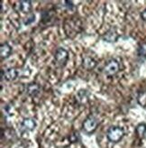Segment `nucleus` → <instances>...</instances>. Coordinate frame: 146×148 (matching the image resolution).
<instances>
[{"mask_svg":"<svg viewBox=\"0 0 146 148\" xmlns=\"http://www.w3.org/2000/svg\"><path fill=\"white\" fill-rule=\"evenodd\" d=\"M125 136V131L120 127H111L106 132V137L112 143H118Z\"/></svg>","mask_w":146,"mask_h":148,"instance_id":"1","label":"nucleus"},{"mask_svg":"<svg viewBox=\"0 0 146 148\" xmlns=\"http://www.w3.org/2000/svg\"><path fill=\"white\" fill-rule=\"evenodd\" d=\"M104 73L105 75L108 77H112L115 76V74H117L120 71V64L119 62L115 59H111L109 60L104 67Z\"/></svg>","mask_w":146,"mask_h":148,"instance_id":"2","label":"nucleus"},{"mask_svg":"<svg viewBox=\"0 0 146 148\" xmlns=\"http://www.w3.org/2000/svg\"><path fill=\"white\" fill-rule=\"evenodd\" d=\"M54 60L58 66L63 67L69 60V53L63 48H58L54 54Z\"/></svg>","mask_w":146,"mask_h":148,"instance_id":"3","label":"nucleus"},{"mask_svg":"<svg viewBox=\"0 0 146 148\" xmlns=\"http://www.w3.org/2000/svg\"><path fill=\"white\" fill-rule=\"evenodd\" d=\"M98 125V121L97 118L94 116H87L85 119V121L83 122L82 128L87 134H91V133L96 131Z\"/></svg>","mask_w":146,"mask_h":148,"instance_id":"4","label":"nucleus"},{"mask_svg":"<svg viewBox=\"0 0 146 148\" xmlns=\"http://www.w3.org/2000/svg\"><path fill=\"white\" fill-rule=\"evenodd\" d=\"M19 75V72L16 68H7L5 70L1 71V77L2 79L11 81L16 79Z\"/></svg>","mask_w":146,"mask_h":148,"instance_id":"5","label":"nucleus"},{"mask_svg":"<svg viewBox=\"0 0 146 148\" xmlns=\"http://www.w3.org/2000/svg\"><path fill=\"white\" fill-rule=\"evenodd\" d=\"M36 127V122L33 118H25L21 123V129L22 131L28 132V131H33Z\"/></svg>","mask_w":146,"mask_h":148,"instance_id":"6","label":"nucleus"},{"mask_svg":"<svg viewBox=\"0 0 146 148\" xmlns=\"http://www.w3.org/2000/svg\"><path fill=\"white\" fill-rule=\"evenodd\" d=\"M41 91V88L39 86V84L35 83V82H32L29 83L26 86V93L31 96V97H36Z\"/></svg>","mask_w":146,"mask_h":148,"instance_id":"7","label":"nucleus"},{"mask_svg":"<svg viewBox=\"0 0 146 148\" xmlns=\"http://www.w3.org/2000/svg\"><path fill=\"white\" fill-rule=\"evenodd\" d=\"M82 66L86 70H93L97 66V61L91 56H85L82 60Z\"/></svg>","mask_w":146,"mask_h":148,"instance_id":"8","label":"nucleus"},{"mask_svg":"<svg viewBox=\"0 0 146 148\" xmlns=\"http://www.w3.org/2000/svg\"><path fill=\"white\" fill-rule=\"evenodd\" d=\"M32 9V2L31 1H20L18 5H16V10L23 14H28Z\"/></svg>","mask_w":146,"mask_h":148,"instance_id":"9","label":"nucleus"},{"mask_svg":"<svg viewBox=\"0 0 146 148\" xmlns=\"http://www.w3.org/2000/svg\"><path fill=\"white\" fill-rule=\"evenodd\" d=\"M89 93L86 90H78V92L76 95L77 101L80 103V104H85V103H87L89 101Z\"/></svg>","mask_w":146,"mask_h":148,"instance_id":"10","label":"nucleus"},{"mask_svg":"<svg viewBox=\"0 0 146 148\" xmlns=\"http://www.w3.org/2000/svg\"><path fill=\"white\" fill-rule=\"evenodd\" d=\"M12 53V47L7 42L2 43L0 47V54H1V59L8 58Z\"/></svg>","mask_w":146,"mask_h":148,"instance_id":"11","label":"nucleus"},{"mask_svg":"<svg viewBox=\"0 0 146 148\" xmlns=\"http://www.w3.org/2000/svg\"><path fill=\"white\" fill-rule=\"evenodd\" d=\"M117 38H118V34L113 28L110 29V30H108L104 35V39L106 41H107L108 42H115L116 40H117Z\"/></svg>","mask_w":146,"mask_h":148,"instance_id":"12","label":"nucleus"},{"mask_svg":"<svg viewBox=\"0 0 146 148\" xmlns=\"http://www.w3.org/2000/svg\"><path fill=\"white\" fill-rule=\"evenodd\" d=\"M136 134L139 136V137H143L146 135V124L141 123L136 127Z\"/></svg>","mask_w":146,"mask_h":148,"instance_id":"13","label":"nucleus"},{"mask_svg":"<svg viewBox=\"0 0 146 148\" xmlns=\"http://www.w3.org/2000/svg\"><path fill=\"white\" fill-rule=\"evenodd\" d=\"M137 101L142 107H146V91H141L138 94Z\"/></svg>","mask_w":146,"mask_h":148,"instance_id":"14","label":"nucleus"},{"mask_svg":"<svg viewBox=\"0 0 146 148\" xmlns=\"http://www.w3.org/2000/svg\"><path fill=\"white\" fill-rule=\"evenodd\" d=\"M137 53H138V55L141 56V57L146 56V42L140 44V46L138 47Z\"/></svg>","mask_w":146,"mask_h":148,"instance_id":"15","label":"nucleus"},{"mask_svg":"<svg viewBox=\"0 0 146 148\" xmlns=\"http://www.w3.org/2000/svg\"><path fill=\"white\" fill-rule=\"evenodd\" d=\"M141 17H142L144 21H146V8L141 13Z\"/></svg>","mask_w":146,"mask_h":148,"instance_id":"16","label":"nucleus"}]
</instances>
